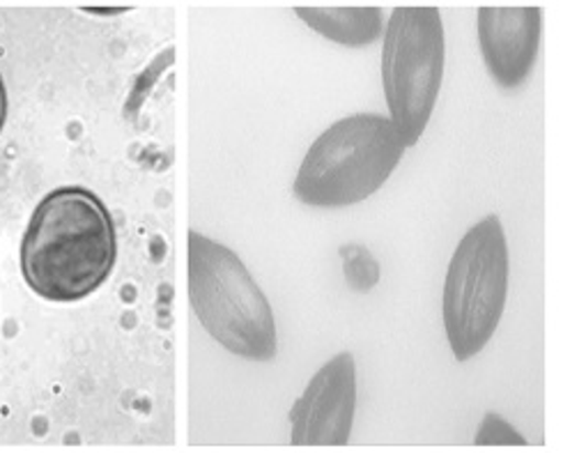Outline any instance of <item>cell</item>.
<instances>
[{
	"mask_svg": "<svg viewBox=\"0 0 563 453\" xmlns=\"http://www.w3.org/2000/svg\"><path fill=\"white\" fill-rule=\"evenodd\" d=\"M118 258L115 223L101 198L60 187L42 198L21 240V274L46 301H81L107 284Z\"/></svg>",
	"mask_w": 563,
	"mask_h": 453,
	"instance_id": "obj_1",
	"label": "cell"
},
{
	"mask_svg": "<svg viewBox=\"0 0 563 453\" xmlns=\"http://www.w3.org/2000/svg\"><path fill=\"white\" fill-rule=\"evenodd\" d=\"M402 139L394 122L356 113L324 130L306 153L295 196L313 208H345L373 196L400 164Z\"/></svg>",
	"mask_w": 563,
	"mask_h": 453,
	"instance_id": "obj_2",
	"label": "cell"
},
{
	"mask_svg": "<svg viewBox=\"0 0 563 453\" xmlns=\"http://www.w3.org/2000/svg\"><path fill=\"white\" fill-rule=\"evenodd\" d=\"M189 297L210 336L238 357L269 362L276 355V322L267 297L235 251L189 235Z\"/></svg>",
	"mask_w": 563,
	"mask_h": 453,
	"instance_id": "obj_3",
	"label": "cell"
},
{
	"mask_svg": "<svg viewBox=\"0 0 563 453\" xmlns=\"http://www.w3.org/2000/svg\"><path fill=\"white\" fill-rule=\"evenodd\" d=\"M508 292V246L493 214L460 240L449 263L442 316L457 362L478 355L497 332Z\"/></svg>",
	"mask_w": 563,
	"mask_h": 453,
	"instance_id": "obj_4",
	"label": "cell"
},
{
	"mask_svg": "<svg viewBox=\"0 0 563 453\" xmlns=\"http://www.w3.org/2000/svg\"><path fill=\"white\" fill-rule=\"evenodd\" d=\"M444 77V23L434 5H398L382 48V84L402 145L428 128Z\"/></svg>",
	"mask_w": 563,
	"mask_h": 453,
	"instance_id": "obj_5",
	"label": "cell"
},
{
	"mask_svg": "<svg viewBox=\"0 0 563 453\" xmlns=\"http://www.w3.org/2000/svg\"><path fill=\"white\" fill-rule=\"evenodd\" d=\"M356 408V368L350 352L327 362L290 412L295 446H345Z\"/></svg>",
	"mask_w": 563,
	"mask_h": 453,
	"instance_id": "obj_6",
	"label": "cell"
},
{
	"mask_svg": "<svg viewBox=\"0 0 563 453\" xmlns=\"http://www.w3.org/2000/svg\"><path fill=\"white\" fill-rule=\"evenodd\" d=\"M539 5H483L478 10V44L495 81L518 88L527 81L539 56Z\"/></svg>",
	"mask_w": 563,
	"mask_h": 453,
	"instance_id": "obj_7",
	"label": "cell"
},
{
	"mask_svg": "<svg viewBox=\"0 0 563 453\" xmlns=\"http://www.w3.org/2000/svg\"><path fill=\"white\" fill-rule=\"evenodd\" d=\"M295 12L313 31L343 46H366L384 31L377 5H295Z\"/></svg>",
	"mask_w": 563,
	"mask_h": 453,
	"instance_id": "obj_8",
	"label": "cell"
},
{
	"mask_svg": "<svg viewBox=\"0 0 563 453\" xmlns=\"http://www.w3.org/2000/svg\"><path fill=\"white\" fill-rule=\"evenodd\" d=\"M345 258V276L354 290H371L377 279H379V269L373 256L362 246H350L341 251Z\"/></svg>",
	"mask_w": 563,
	"mask_h": 453,
	"instance_id": "obj_9",
	"label": "cell"
},
{
	"mask_svg": "<svg viewBox=\"0 0 563 453\" xmlns=\"http://www.w3.org/2000/svg\"><path fill=\"white\" fill-rule=\"evenodd\" d=\"M5 120H8V90H5L3 77H0V132L5 128Z\"/></svg>",
	"mask_w": 563,
	"mask_h": 453,
	"instance_id": "obj_10",
	"label": "cell"
}]
</instances>
